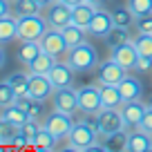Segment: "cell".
I'll return each mask as SVG.
<instances>
[{
  "mask_svg": "<svg viewBox=\"0 0 152 152\" xmlns=\"http://www.w3.org/2000/svg\"><path fill=\"white\" fill-rule=\"evenodd\" d=\"M128 7L132 9L134 16H143L152 11V0H128Z\"/></svg>",
  "mask_w": 152,
  "mask_h": 152,
  "instance_id": "34",
  "label": "cell"
},
{
  "mask_svg": "<svg viewBox=\"0 0 152 152\" xmlns=\"http://www.w3.org/2000/svg\"><path fill=\"white\" fill-rule=\"evenodd\" d=\"M105 40H107V45L114 49V47H119V45L128 43V40H132V38H130V34H128V27H116V25H114L112 31L105 36Z\"/></svg>",
  "mask_w": 152,
  "mask_h": 152,
  "instance_id": "30",
  "label": "cell"
},
{
  "mask_svg": "<svg viewBox=\"0 0 152 152\" xmlns=\"http://www.w3.org/2000/svg\"><path fill=\"white\" fill-rule=\"evenodd\" d=\"M40 128H43V125L38 123V119H34V116H31V119H29L27 123H23V125H20V134H23V137L29 141V145H31V143H34V139H36V134L40 132Z\"/></svg>",
  "mask_w": 152,
  "mask_h": 152,
  "instance_id": "32",
  "label": "cell"
},
{
  "mask_svg": "<svg viewBox=\"0 0 152 152\" xmlns=\"http://www.w3.org/2000/svg\"><path fill=\"white\" fill-rule=\"evenodd\" d=\"M7 81H9V85L14 87V92H16L18 99L29 96V69L27 72H11V74L7 76Z\"/></svg>",
  "mask_w": 152,
  "mask_h": 152,
  "instance_id": "21",
  "label": "cell"
},
{
  "mask_svg": "<svg viewBox=\"0 0 152 152\" xmlns=\"http://www.w3.org/2000/svg\"><path fill=\"white\" fill-rule=\"evenodd\" d=\"M125 150H128V152H152V134L134 128V132L128 134Z\"/></svg>",
  "mask_w": 152,
  "mask_h": 152,
  "instance_id": "16",
  "label": "cell"
},
{
  "mask_svg": "<svg viewBox=\"0 0 152 152\" xmlns=\"http://www.w3.org/2000/svg\"><path fill=\"white\" fill-rule=\"evenodd\" d=\"M56 141H58V139L43 125V128H40V132L36 134V139H34L31 148H34L36 152H52L54 148H56Z\"/></svg>",
  "mask_w": 152,
  "mask_h": 152,
  "instance_id": "23",
  "label": "cell"
},
{
  "mask_svg": "<svg viewBox=\"0 0 152 152\" xmlns=\"http://www.w3.org/2000/svg\"><path fill=\"white\" fill-rule=\"evenodd\" d=\"M96 9H99V7H94L92 2H87V0L81 2V5H76V7H72V23L83 27V29H87L90 23H92V18H94V14H96Z\"/></svg>",
  "mask_w": 152,
  "mask_h": 152,
  "instance_id": "17",
  "label": "cell"
},
{
  "mask_svg": "<svg viewBox=\"0 0 152 152\" xmlns=\"http://www.w3.org/2000/svg\"><path fill=\"white\" fill-rule=\"evenodd\" d=\"M5 61H7V56H5V49H2V45H0V69H2Z\"/></svg>",
  "mask_w": 152,
  "mask_h": 152,
  "instance_id": "40",
  "label": "cell"
},
{
  "mask_svg": "<svg viewBox=\"0 0 152 152\" xmlns=\"http://www.w3.org/2000/svg\"><path fill=\"white\" fill-rule=\"evenodd\" d=\"M16 101H18V96H16L14 87L9 85V81H0V110L2 107H9V105H14Z\"/></svg>",
  "mask_w": 152,
  "mask_h": 152,
  "instance_id": "31",
  "label": "cell"
},
{
  "mask_svg": "<svg viewBox=\"0 0 152 152\" xmlns=\"http://www.w3.org/2000/svg\"><path fill=\"white\" fill-rule=\"evenodd\" d=\"M61 2H65L69 7H76V5H81V2H85V0H61Z\"/></svg>",
  "mask_w": 152,
  "mask_h": 152,
  "instance_id": "39",
  "label": "cell"
},
{
  "mask_svg": "<svg viewBox=\"0 0 152 152\" xmlns=\"http://www.w3.org/2000/svg\"><path fill=\"white\" fill-rule=\"evenodd\" d=\"M112 58L119 63V65H123L125 69H134V67H137V61H139V49H137V45H134V40H128V43L114 47Z\"/></svg>",
  "mask_w": 152,
  "mask_h": 152,
  "instance_id": "13",
  "label": "cell"
},
{
  "mask_svg": "<svg viewBox=\"0 0 152 152\" xmlns=\"http://www.w3.org/2000/svg\"><path fill=\"white\" fill-rule=\"evenodd\" d=\"M87 2H92L94 7H103L105 2H107V0H87Z\"/></svg>",
  "mask_w": 152,
  "mask_h": 152,
  "instance_id": "42",
  "label": "cell"
},
{
  "mask_svg": "<svg viewBox=\"0 0 152 152\" xmlns=\"http://www.w3.org/2000/svg\"><path fill=\"white\" fill-rule=\"evenodd\" d=\"M40 52H43V47H40V43H38V40H20L18 61L23 63V65H29V63H31Z\"/></svg>",
  "mask_w": 152,
  "mask_h": 152,
  "instance_id": "24",
  "label": "cell"
},
{
  "mask_svg": "<svg viewBox=\"0 0 152 152\" xmlns=\"http://www.w3.org/2000/svg\"><path fill=\"white\" fill-rule=\"evenodd\" d=\"M36 2H38V5H40V7H43V9H47V7L52 5L54 0H36Z\"/></svg>",
  "mask_w": 152,
  "mask_h": 152,
  "instance_id": "41",
  "label": "cell"
},
{
  "mask_svg": "<svg viewBox=\"0 0 152 152\" xmlns=\"http://www.w3.org/2000/svg\"><path fill=\"white\" fill-rule=\"evenodd\" d=\"M11 2H14V0H11Z\"/></svg>",
  "mask_w": 152,
  "mask_h": 152,
  "instance_id": "45",
  "label": "cell"
},
{
  "mask_svg": "<svg viewBox=\"0 0 152 152\" xmlns=\"http://www.w3.org/2000/svg\"><path fill=\"white\" fill-rule=\"evenodd\" d=\"M137 128H139V130H143V132H148V134H152V107H150V105H148L145 114L141 116V121H139Z\"/></svg>",
  "mask_w": 152,
  "mask_h": 152,
  "instance_id": "36",
  "label": "cell"
},
{
  "mask_svg": "<svg viewBox=\"0 0 152 152\" xmlns=\"http://www.w3.org/2000/svg\"><path fill=\"white\" fill-rule=\"evenodd\" d=\"M119 90H121V96H123V103L125 101H137L143 96V85L137 76H130L125 74V78L119 83Z\"/></svg>",
  "mask_w": 152,
  "mask_h": 152,
  "instance_id": "18",
  "label": "cell"
},
{
  "mask_svg": "<svg viewBox=\"0 0 152 152\" xmlns=\"http://www.w3.org/2000/svg\"><path fill=\"white\" fill-rule=\"evenodd\" d=\"M125 74H128V69L123 65H119L114 58H107V61L99 63V67H96V81H99V85H119L125 78Z\"/></svg>",
  "mask_w": 152,
  "mask_h": 152,
  "instance_id": "6",
  "label": "cell"
},
{
  "mask_svg": "<svg viewBox=\"0 0 152 152\" xmlns=\"http://www.w3.org/2000/svg\"><path fill=\"white\" fill-rule=\"evenodd\" d=\"M96 137H99V128H96V119L92 123L85 121H78L74 123V130L69 132V150H76V152H87L92 143H96Z\"/></svg>",
  "mask_w": 152,
  "mask_h": 152,
  "instance_id": "2",
  "label": "cell"
},
{
  "mask_svg": "<svg viewBox=\"0 0 152 152\" xmlns=\"http://www.w3.org/2000/svg\"><path fill=\"white\" fill-rule=\"evenodd\" d=\"M101 99H103V107H121L123 105L119 85H101Z\"/></svg>",
  "mask_w": 152,
  "mask_h": 152,
  "instance_id": "25",
  "label": "cell"
},
{
  "mask_svg": "<svg viewBox=\"0 0 152 152\" xmlns=\"http://www.w3.org/2000/svg\"><path fill=\"white\" fill-rule=\"evenodd\" d=\"M61 31H63V36H65V40H67V47L72 49V47H76V45H81L83 40H85L87 29H83V27H78V25L69 23L67 27H63Z\"/></svg>",
  "mask_w": 152,
  "mask_h": 152,
  "instance_id": "26",
  "label": "cell"
},
{
  "mask_svg": "<svg viewBox=\"0 0 152 152\" xmlns=\"http://www.w3.org/2000/svg\"><path fill=\"white\" fill-rule=\"evenodd\" d=\"M148 110V103H141V99L137 101H125L123 105H121V114H123V121L128 128H137L139 121H141V116L145 114Z\"/></svg>",
  "mask_w": 152,
  "mask_h": 152,
  "instance_id": "14",
  "label": "cell"
},
{
  "mask_svg": "<svg viewBox=\"0 0 152 152\" xmlns=\"http://www.w3.org/2000/svg\"><path fill=\"white\" fill-rule=\"evenodd\" d=\"M52 103H54V110L74 116V112H78V90H74L72 85L69 87H58V90H54Z\"/></svg>",
  "mask_w": 152,
  "mask_h": 152,
  "instance_id": "8",
  "label": "cell"
},
{
  "mask_svg": "<svg viewBox=\"0 0 152 152\" xmlns=\"http://www.w3.org/2000/svg\"><path fill=\"white\" fill-rule=\"evenodd\" d=\"M49 29V23L45 16H18V40H40L45 31Z\"/></svg>",
  "mask_w": 152,
  "mask_h": 152,
  "instance_id": "3",
  "label": "cell"
},
{
  "mask_svg": "<svg viewBox=\"0 0 152 152\" xmlns=\"http://www.w3.org/2000/svg\"><path fill=\"white\" fill-rule=\"evenodd\" d=\"M0 116L7 119V121H11V123H16V125H23V123H27V121L31 119L29 112L25 110V105H20V103H14V105H9V107H2L0 110Z\"/></svg>",
  "mask_w": 152,
  "mask_h": 152,
  "instance_id": "22",
  "label": "cell"
},
{
  "mask_svg": "<svg viewBox=\"0 0 152 152\" xmlns=\"http://www.w3.org/2000/svg\"><path fill=\"white\" fill-rule=\"evenodd\" d=\"M134 69H137V72H150L152 69V56H139Z\"/></svg>",
  "mask_w": 152,
  "mask_h": 152,
  "instance_id": "37",
  "label": "cell"
},
{
  "mask_svg": "<svg viewBox=\"0 0 152 152\" xmlns=\"http://www.w3.org/2000/svg\"><path fill=\"white\" fill-rule=\"evenodd\" d=\"M11 14V0H0V18Z\"/></svg>",
  "mask_w": 152,
  "mask_h": 152,
  "instance_id": "38",
  "label": "cell"
},
{
  "mask_svg": "<svg viewBox=\"0 0 152 152\" xmlns=\"http://www.w3.org/2000/svg\"><path fill=\"white\" fill-rule=\"evenodd\" d=\"M74 123H76V121L72 119V114H65V112H58V110H54V112L49 114L47 119H45L43 125L58 139V141H63V139H67V137H69V132L74 130Z\"/></svg>",
  "mask_w": 152,
  "mask_h": 152,
  "instance_id": "7",
  "label": "cell"
},
{
  "mask_svg": "<svg viewBox=\"0 0 152 152\" xmlns=\"http://www.w3.org/2000/svg\"><path fill=\"white\" fill-rule=\"evenodd\" d=\"M148 105H150V107H152V94H150V99H148Z\"/></svg>",
  "mask_w": 152,
  "mask_h": 152,
  "instance_id": "43",
  "label": "cell"
},
{
  "mask_svg": "<svg viewBox=\"0 0 152 152\" xmlns=\"http://www.w3.org/2000/svg\"><path fill=\"white\" fill-rule=\"evenodd\" d=\"M40 47L45 49V52H49V54H54V56H61V54H65L67 49V40H65V36H63V31L61 29H56V27H49L47 31L40 36Z\"/></svg>",
  "mask_w": 152,
  "mask_h": 152,
  "instance_id": "9",
  "label": "cell"
},
{
  "mask_svg": "<svg viewBox=\"0 0 152 152\" xmlns=\"http://www.w3.org/2000/svg\"><path fill=\"white\" fill-rule=\"evenodd\" d=\"M114 27V18H112V11H105V9H96L94 18H92L90 27H87V34H92V36L96 38H105L110 31H112Z\"/></svg>",
  "mask_w": 152,
  "mask_h": 152,
  "instance_id": "12",
  "label": "cell"
},
{
  "mask_svg": "<svg viewBox=\"0 0 152 152\" xmlns=\"http://www.w3.org/2000/svg\"><path fill=\"white\" fill-rule=\"evenodd\" d=\"M45 18H47L49 27L63 29V27H67V25L72 23V7L65 5V2H61V0H54L52 5L47 7Z\"/></svg>",
  "mask_w": 152,
  "mask_h": 152,
  "instance_id": "11",
  "label": "cell"
},
{
  "mask_svg": "<svg viewBox=\"0 0 152 152\" xmlns=\"http://www.w3.org/2000/svg\"><path fill=\"white\" fill-rule=\"evenodd\" d=\"M94 119L101 137H110V134H116L123 128H128L123 121V114H121V107H103Z\"/></svg>",
  "mask_w": 152,
  "mask_h": 152,
  "instance_id": "4",
  "label": "cell"
},
{
  "mask_svg": "<svg viewBox=\"0 0 152 152\" xmlns=\"http://www.w3.org/2000/svg\"><path fill=\"white\" fill-rule=\"evenodd\" d=\"M56 58H58V56H54V54H49V52H45V49H43V52H40V54H38V56L27 65V69L31 72V74H49V69L58 63Z\"/></svg>",
  "mask_w": 152,
  "mask_h": 152,
  "instance_id": "20",
  "label": "cell"
},
{
  "mask_svg": "<svg viewBox=\"0 0 152 152\" xmlns=\"http://www.w3.org/2000/svg\"><path fill=\"white\" fill-rule=\"evenodd\" d=\"M40 9L43 7L36 0H14L11 2V14L14 16H34V14H40Z\"/></svg>",
  "mask_w": 152,
  "mask_h": 152,
  "instance_id": "27",
  "label": "cell"
},
{
  "mask_svg": "<svg viewBox=\"0 0 152 152\" xmlns=\"http://www.w3.org/2000/svg\"><path fill=\"white\" fill-rule=\"evenodd\" d=\"M134 45L139 49V56H152V34H139L134 38Z\"/></svg>",
  "mask_w": 152,
  "mask_h": 152,
  "instance_id": "33",
  "label": "cell"
},
{
  "mask_svg": "<svg viewBox=\"0 0 152 152\" xmlns=\"http://www.w3.org/2000/svg\"><path fill=\"white\" fill-rule=\"evenodd\" d=\"M134 27H137L139 34H152V11L150 14H143V16H137Z\"/></svg>",
  "mask_w": 152,
  "mask_h": 152,
  "instance_id": "35",
  "label": "cell"
},
{
  "mask_svg": "<svg viewBox=\"0 0 152 152\" xmlns=\"http://www.w3.org/2000/svg\"><path fill=\"white\" fill-rule=\"evenodd\" d=\"M67 63L74 72L83 74V72H92L99 67V52L94 45H90L87 40H83L81 45L67 49Z\"/></svg>",
  "mask_w": 152,
  "mask_h": 152,
  "instance_id": "1",
  "label": "cell"
},
{
  "mask_svg": "<svg viewBox=\"0 0 152 152\" xmlns=\"http://www.w3.org/2000/svg\"><path fill=\"white\" fill-rule=\"evenodd\" d=\"M112 18H114V25H116V27H128L130 29L134 25V20H137V16L125 5V7H116V9L112 11Z\"/></svg>",
  "mask_w": 152,
  "mask_h": 152,
  "instance_id": "28",
  "label": "cell"
},
{
  "mask_svg": "<svg viewBox=\"0 0 152 152\" xmlns=\"http://www.w3.org/2000/svg\"><path fill=\"white\" fill-rule=\"evenodd\" d=\"M54 90L56 87L52 85L47 74H31L29 72V96L38 101H47L54 96Z\"/></svg>",
  "mask_w": 152,
  "mask_h": 152,
  "instance_id": "10",
  "label": "cell"
},
{
  "mask_svg": "<svg viewBox=\"0 0 152 152\" xmlns=\"http://www.w3.org/2000/svg\"><path fill=\"white\" fill-rule=\"evenodd\" d=\"M0 145H2V141H0Z\"/></svg>",
  "mask_w": 152,
  "mask_h": 152,
  "instance_id": "44",
  "label": "cell"
},
{
  "mask_svg": "<svg viewBox=\"0 0 152 152\" xmlns=\"http://www.w3.org/2000/svg\"><path fill=\"white\" fill-rule=\"evenodd\" d=\"M18 38V16L7 14L0 18V45L14 43Z\"/></svg>",
  "mask_w": 152,
  "mask_h": 152,
  "instance_id": "19",
  "label": "cell"
},
{
  "mask_svg": "<svg viewBox=\"0 0 152 152\" xmlns=\"http://www.w3.org/2000/svg\"><path fill=\"white\" fill-rule=\"evenodd\" d=\"M49 81H52V85L56 87H69L72 81H74V69L69 67V63H56V65L49 69Z\"/></svg>",
  "mask_w": 152,
  "mask_h": 152,
  "instance_id": "15",
  "label": "cell"
},
{
  "mask_svg": "<svg viewBox=\"0 0 152 152\" xmlns=\"http://www.w3.org/2000/svg\"><path fill=\"white\" fill-rule=\"evenodd\" d=\"M103 110V99H101V85H85L78 90V112L85 116H96Z\"/></svg>",
  "mask_w": 152,
  "mask_h": 152,
  "instance_id": "5",
  "label": "cell"
},
{
  "mask_svg": "<svg viewBox=\"0 0 152 152\" xmlns=\"http://www.w3.org/2000/svg\"><path fill=\"white\" fill-rule=\"evenodd\" d=\"M18 134H20V125H16V123H11V121L0 116V141L2 143H14Z\"/></svg>",
  "mask_w": 152,
  "mask_h": 152,
  "instance_id": "29",
  "label": "cell"
}]
</instances>
